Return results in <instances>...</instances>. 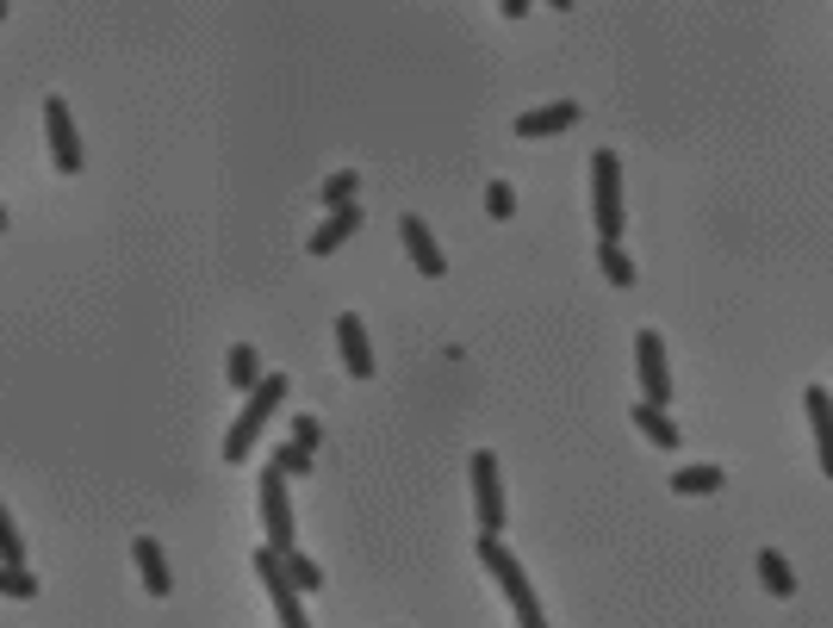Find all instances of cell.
I'll list each match as a JSON object with an SVG mask.
<instances>
[{
  "label": "cell",
  "mask_w": 833,
  "mask_h": 628,
  "mask_svg": "<svg viewBox=\"0 0 833 628\" xmlns=\"http://www.w3.org/2000/svg\"><path fill=\"white\" fill-rule=\"evenodd\" d=\"M281 398H286V374H262L250 386V398H243V417H236L231 429H224V460H250V448L262 442V429H267V417L281 411Z\"/></svg>",
  "instance_id": "cell-1"
},
{
  "label": "cell",
  "mask_w": 833,
  "mask_h": 628,
  "mask_svg": "<svg viewBox=\"0 0 833 628\" xmlns=\"http://www.w3.org/2000/svg\"><path fill=\"white\" fill-rule=\"evenodd\" d=\"M591 219H598L603 243H622V162L616 150H591Z\"/></svg>",
  "instance_id": "cell-2"
},
{
  "label": "cell",
  "mask_w": 833,
  "mask_h": 628,
  "mask_svg": "<svg viewBox=\"0 0 833 628\" xmlns=\"http://www.w3.org/2000/svg\"><path fill=\"white\" fill-rule=\"evenodd\" d=\"M467 479H473V517H479V535H498V529H504L498 455H491V448H473V455H467Z\"/></svg>",
  "instance_id": "cell-3"
},
{
  "label": "cell",
  "mask_w": 833,
  "mask_h": 628,
  "mask_svg": "<svg viewBox=\"0 0 833 628\" xmlns=\"http://www.w3.org/2000/svg\"><path fill=\"white\" fill-rule=\"evenodd\" d=\"M250 566H255V579L267 585V597H274V610H281V628H312V616H305V591L286 579V560H281V554L262 541Z\"/></svg>",
  "instance_id": "cell-4"
},
{
  "label": "cell",
  "mask_w": 833,
  "mask_h": 628,
  "mask_svg": "<svg viewBox=\"0 0 833 628\" xmlns=\"http://www.w3.org/2000/svg\"><path fill=\"white\" fill-rule=\"evenodd\" d=\"M634 374H641V398L647 405H672V367H666V336L641 331L634 336Z\"/></svg>",
  "instance_id": "cell-5"
},
{
  "label": "cell",
  "mask_w": 833,
  "mask_h": 628,
  "mask_svg": "<svg viewBox=\"0 0 833 628\" xmlns=\"http://www.w3.org/2000/svg\"><path fill=\"white\" fill-rule=\"evenodd\" d=\"M262 529L274 554H293V504H286V473L262 467Z\"/></svg>",
  "instance_id": "cell-6"
},
{
  "label": "cell",
  "mask_w": 833,
  "mask_h": 628,
  "mask_svg": "<svg viewBox=\"0 0 833 628\" xmlns=\"http://www.w3.org/2000/svg\"><path fill=\"white\" fill-rule=\"evenodd\" d=\"M44 138H50V162H57V174H81V131H75V119H69L63 94L44 100Z\"/></svg>",
  "instance_id": "cell-7"
},
{
  "label": "cell",
  "mask_w": 833,
  "mask_h": 628,
  "mask_svg": "<svg viewBox=\"0 0 833 628\" xmlns=\"http://www.w3.org/2000/svg\"><path fill=\"white\" fill-rule=\"evenodd\" d=\"M398 236H405V250H410V262H417V274L424 281H441L448 274V255H441V243L429 236V224L410 212V219H398Z\"/></svg>",
  "instance_id": "cell-8"
},
{
  "label": "cell",
  "mask_w": 833,
  "mask_h": 628,
  "mask_svg": "<svg viewBox=\"0 0 833 628\" xmlns=\"http://www.w3.org/2000/svg\"><path fill=\"white\" fill-rule=\"evenodd\" d=\"M336 348H343V367L355 379H374V343H367V324L355 312L336 317Z\"/></svg>",
  "instance_id": "cell-9"
},
{
  "label": "cell",
  "mask_w": 833,
  "mask_h": 628,
  "mask_svg": "<svg viewBox=\"0 0 833 628\" xmlns=\"http://www.w3.org/2000/svg\"><path fill=\"white\" fill-rule=\"evenodd\" d=\"M579 119H585L579 100H548V107H535L517 119V138H560V131H572Z\"/></svg>",
  "instance_id": "cell-10"
},
{
  "label": "cell",
  "mask_w": 833,
  "mask_h": 628,
  "mask_svg": "<svg viewBox=\"0 0 833 628\" xmlns=\"http://www.w3.org/2000/svg\"><path fill=\"white\" fill-rule=\"evenodd\" d=\"M802 411H809V429H815V460L833 479V393L827 386H809V393H802Z\"/></svg>",
  "instance_id": "cell-11"
},
{
  "label": "cell",
  "mask_w": 833,
  "mask_h": 628,
  "mask_svg": "<svg viewBox=\"0 0 833 628\" xmlns=\"http://www.w3.org/2000/svg\"><path fill=\"white\" fill-rule=\"evenodd\" d=\"M362 224H367V212H362V205H336L331 219H324V224L312 231V243H305V250H312V255H336V250L348 243V236L362 231Z\"/></svg>",
  "instance_id": "cell-12"
},
{
  "label": "cell",
  "mask_w": 833,
  "mask_h": 628,
  "mask_svg": "<svg viewBox=\"0 0 833 628\" xmlns=\"http://www.w3.org/2000/svg\"><path fill=\"white\" fill-rule=\"evenodd\" d=\"M131 560H138V573H143V591H150V597H169V560H162V541H156V535H138V541H131Z\"/></svg>",
  "instance_id": "cell-13"
},
{
  "label": "cell",
  "mask_w": 833,
  "mask_h": 628,
  "mask_svg": "<svg viewBox=\"0 0 833 628\" xmlns=\"http://www.w3.org/2000/svg\"><path fill=\"white\" fill-rule=\"evenodd\" d=\"M629 417H634V429H641V436L653 442V448H666V455H672V448H678V424H672V417H666L660 405H647V398H641V405H634Z\"/></svg>",
  "instance_id": "cell-14"
},
{
  "label": "cell",
  "mask_w": 833,
  "mask_h": 628,
  "mask_svg": "<svg viewBox=\"0 0 833 628\" xmlns=\"http://www.w3.org/2000/svg\"><path fill=\"white\" fill-rule=\"evenodd\" d=\"M759 585H765L771 597H796V573H790V560L778 548H759Z\"/></svg>",
  "instance_id": "cell-15"
},
{
  "label": "cell",
  "mask_w": 833,
  "mask_h": 628,
  "mask_svg": "<svg viewBox=\"0 0 833 628\" xmlns=\"http://www.w3.org/2000/svg\"><path fill=\"white\" fill-rule=\"evenodd\" d=\"M224 379H231V386H243V393H250L255 379H262V355H255L250 343H231V355H224Z\"/></svg>",
  "instance_id": "cell-16"
},
{
  "label": "cell",
  "mask_w": 833,
  "mask_h": 628,
  "mask_svg": "<svg viewBox=\"0 0 833 628\" xmlns=\"http://www.w3.org/2000/svg\"><path fill=\"white\" fill-rule=\"evenodd\" d=\"M672 492L678 498H709V492H722V467H678Z\"/></svg>",
  "instance_id": "cell-17"
},
{
  "label": "cell",
  "mask_w": 833,
  "mask_h": 628,
  "mask_svg": "<svg viewBox=\"0 0 833 628\" xmlns=\"http://www.w3.org/2000/svg\"><path fill=\"white\" fill-rule=\"evenodd\" d=\"M355 193H362V169H336L331 181H324V188H317V205H355Z\"/></svg>",
  "instance_id": "cell-18"
},
{
  "label": "cell",
  "mask_w": 833,
  "mask_h": 628,
  "mask_svg": "<svg viewBox=\"0 0 833 628\" xmlns=\"http://www.w3.org/2000/svg\"><path fill=\"white\" fill-rule=\"evenodd\" d=\"M267 467H281L286 479H305V473H317V455L312 448H299V442H281V448L267 455Z\"/></svg>",
  "instance_id": "cell-19"
},
{
  "label": "cell",
  "mask_w": 833,
  "mask_h": 628,
  "mask_svg": "<svg viewBox=\"0 0 833 628\" xmlns=\"http://www.w3.org/2000/svg\"><path fill=\"white\" fill-rule=\"evenodd\" d=\"M598 267H603V281L610 286H634V262L622 255V243H603L598 236Z\"/></svg>",
  "instance_id": "cell-20"
},
{
  "label": "cell",
  "mask_w": 833,
  "mask_h": 628,
  "mask_svg": "<svg viewBox=\"0 0 833 628\" xmlns=\"http://www.w3.org/2000/svg\"><path fill=\"white\" fill-rule=\"evenodd\" d=\"M281 560H286V579L299 585L305 597H312V591H324V566H317V560H305L299 548H293V554H281Z\"/></svg>",
  "instance_id": "cell-21"
},
{
  "label": "cell",
  "mask_w": 833,
  "mask_h": 628,
  "mask_svg": "<svg viewBox=\"0 0 833 628\" xmlns=\"http://www.w3.org/2000/svg\"><path fill=\"white\" fill-rule=\"evenodd\" d=\"M0 566H26V535L7 517V504H0Z\"/></svg>",
  "instance_id": "cell-22"
},
{
  "label": "cell",
  "mask_w": 833,
  "mask_h": 628,
  "mask_svg": "<svg viewBox=\"0 0 833 628\" xmlns=\"http://www.w3.org/2000/svg\"><path fill=\"white\" fill-rule=\"evenodd\" d=\"M0 597H19V604H26V597H38V579L26 566H0Z\"/></svg>",
  "instance_id": "cell-23"
},
{
  "label": "cell",
  "mask_w": 833,
  "mask_h": 628,
  "mask_svg": "<svg viewBox=\"0 0 833 628\" xmlns=\"http://www.w3.org/2000/svg\"><path fill=\"white\" fill-rule=\"evenodd\" d=\"M486 212L491 219H510V212H517V188H510V181H491L486 188Z\"/></svg>",
  "instance_id": "cell-24"
},
{
  "label": "cell",
  "mask_w": 833,
  "mask_h": 628,
  "mask_svg": "<svg viewBox=\"0 0 833 628\" xmlns=\"http://www.w3.org/2000/svg\"><path fill=\"white\" fill-rule=\"evenodd\" d=\"M317 436H324V429H317V411L312 417H293V442H299V448H312L317 455Z\"/></svg>",
  "instance_id": "cell-25"
},
{
  "label": "cell",
  "mask_w": 833,
  "mask_h": 628,
  "mask_svg": "<svg viewBox=\"0 0 833 628\" xmlns=\"http://www.w3.org/2000/svg\"><path fill=\"white\" fill-rule=\"evenodd\" d=\"M498 13L504 19H522V13H529V0H498Z\"/></svg>",
  "instance_id": "cell-26"
},
{
  "label": "cell",
  "mask_w": 833,
  "mask_h": 628,
  "mask_svg": "<svg viewBox=\"0 0 833 628\" xmlns=\"http://www.w3.org/2000/svg\"><path fill=\"white\" fill-rule=\"evenodd\" d=\"M548 7H560V13H567V7H572V0H548Z\"/></svg>",
  "instance_id": "cell-27"
},
{
  "label": "cell",
  "mask_w": 833,
  "mask_h": 628,
  "mask_svg": "<svg viewBox=\"0 0 833 628\" xmlns=\"http://www.w3.org/2000/svg\"><path fill=\"white\" fill-rule=\"evenodd\" d=\"M0 231H7V205H0Z\"/></svg>",
  "instance_id": "cell-28"
},
{
  "label": "cell",
  "mask_w": 833,
  "mask_h": 628,
  "mask_svg": "<svg viewBox=\"0 0 833 628\" xmlns=\"http://www.w3.org/2000/svg\"><path fill=\"white\" fill-rule=\"evenodd\" d=\"M0 19H7V0H0Z\"/></svg>",
  "instance_id": "cell-29"
}]
</instances>
